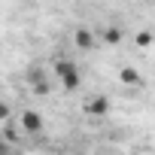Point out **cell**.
<instances>
[{"instance_id":"3957f363","label":"cell","mask_w":155,"mask_h":155,"mask_svg":"<svg viewBox=\"0 0 155 155\" xmlns=\"http://www.w3.org/2000/svg\"><path fill=\"white\" fill-rule=\"evenodd\" d=\"M28 82H31L34 94H49V79H46V73L40 67H31L28 70Z\"/></svg>"},{"instance_id":"7a4b0ae2","label":"cell","mask_w":155,"mask_h":155,"mask_svg":"<svg viewBox=\"0 0 155 155\" xmlns=\"http://www.w3.org/2000/svg\"><path fill=\"white\" fill-rule=\"evenodd\" d=\"M18 128H21V134H28V137H40L43 134V116L37 113V110H25L21 116H18Z\"/></svg>"},{"instance_id":"9c48e42d","label":"cell","mask_w":155,"mask_h":155,"mask_svg":"<svg viewBox=\"0 0 155 155\" xmlns=\"http://www.w3.org/2000/svg\"><path fill=\"white\" fill-rule=\"evenodd\" d=\"M9 116H12L9 104H6V101H0V125H3V122H9Z\"/></svg>"},{"instance_id":"52a82bcc","label":"cell","mask_w":155,"mask_h":155,"mask_svg":"<svg viewBox=\"0 0 155 155\" xmlns=\"http://www.w3.org/2000/svg\"><path fill=\"white\" fill-rule=\"evenodd\" d=\"M104 43H107V46H119V43H122V31H119V28H107V31H104Z\"/></svg>"},{"instance_id":"ba28073f","label":"cell","mask_w":155,"mask_h":155,"mask_svg":"<svg viewBox=\"0 0 155 155\" xmlns=\"http://www.w3.org/2000/svg\"><path fill=\"white\" fill-rule=\"evenodd\" d=\"M149 43H152V34H149V31H140V34L134 37V46H137V49H149Z\"/></svg>"},{"instance_id":"277c9868","label":"cell","mask_w":155,"mask_h":155,"mask_svg":"<svg viewBox=\"0 0 155 155\" xmlns=\"http://www.w3.org/2000/svg\"><path fill=\"white\" fill-rule=\"evenodd\" d=\"M85 113H88V116H94V119L107 116V113H110V97H107V94H97V97H91V101L85 104Z\"/></svg>"},{"instance_id":"8992f818","label":"cell","mask_w":155,"mask_h":155,"mask_svg":"<svg viewBox=\"0 0 155 155\" xmlns=\"http://www.w3.org/2000/svg\"><path fill=\"white\" fill-rule=\"evenodd\" d=\"M119 79H122L125 85H140V73H137L134 67H122V73H119Z\"/></svg>"},{"instance_id":"6da1fadb","label":"cell","mask_w":155,"mask_h":155,"mask_svg":"<svg viewBox=\"0 0 155 155\" xmlns=\"http://www.w3.org/2000/svg\"><path fill=\"white\" fill-rule=\"evenodd\" d=\"M55 76H58V82H61L64 91H76L82 85V73H79V67H76L70 58H58L55 61Z\"/></svg>"},{"instance_id":"30bf717a","label":"cell","mask_w":155,"mask_h":155,"mask_svg":"<svg viewBox=\"0 0 155 155\" xmlns=\"http://www.w3.org/2000/svg\"><path fill=\"white\" fill-rule=\"evenodd\" d=\"M0 155H9V143L6 140H0Z\"/></svg>"},{"instance_id":"5b68a950","label":"cell","mask_w":155,"mask_h":155,"mask_svg":"<svg viewBox=\"0 0 155 155\" xmlns=\"http://www.w3.org/2000/svg\"><path fill=\"white\" fill-rule=\"evenodd\" d=\"M73 43L79 46V49H85V52H88V49H94V34H91L88 28H79V31L73 34Z\"/></svg>"}]
</instances>
